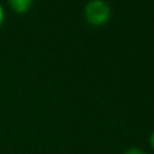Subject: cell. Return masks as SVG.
<instances>
[{"mask_svg":"<svg viewBox=\"0 0 154 154\" xmlns=\"http://www.w3.org/2000/svg\"><path fill=\"white\" fill-rule=\"evenodd\" d=\"M109 17V6L102 0H93L85 7V18L93 25H103Z\"/></svg>","mask_w":154,"mask_h":154,"instance_id":"obj_1","label":"cell"},{"mask_svg":"<svg viewBox=\"0 0 154 154\" xmlns=\"http://www.w3.org/2000/svg\"><path fill=\"white\" fill-rule=\"evenodd\" d=\"M10 5L17 13H25L31 6V0H10Z\"/></svg>","mask_w":154,"mask_h":154,"instance_id":"obj_2","label":"cell"},{"mask_svg":"<svg viewBox=\"0 0 154 154\" xmlns=\"http://www.w3.org/2000/svg\"><path fill=\"white\" fill-rule=\"evenodd\" d=\"M125 154H144V153L142 150H140V149L132 148V149H129L128 152H125Z\"/></svg>","mask_w":154,"mask_h":154,"instance_id":"obj_3","label":"cell"},{"mask_svg":"<svg viewBox=\"0 0 154 154\" xmlns=\"http://www.w3.org/2000/svg\"><path fill=\"white\" fill-rule=\"evenodd\" d=\"M2 20H4V11H2V7L0 6V25H1Z\"/></svg>","mask_w":154,"mask_h":154,"instance_id":"obj_4","label":"cell"},{"mask_svg":"<svg viewBox=\"0 0 154 154\" xmlns=\"http://www.w3.org/2000/svg\"><path fill=\"white\" fill-rule=\"evenodd\" d=\"M150 144H152V147L154 148V132L152 134V137H150Z\"/></svg>","mask_w":154,"mask_h":154,"instance_id":"obj_5","label":"cell"}]
</instances>
